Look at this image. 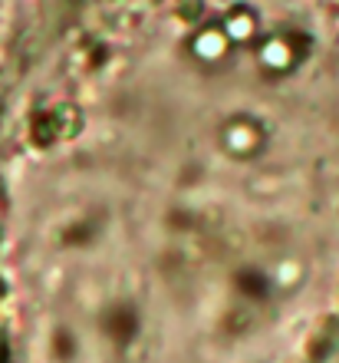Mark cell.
Returning <instances> with one entry per match:
<instances>
[{
    "label": "cell",
    "instance_id": "cell-1",
    "mask_svg": "<svg viewBox=\"0 0 339 363\" xmlns=\"http://www.w3.org/2000/svg\"><path fill=\"white\" fill-rule=\"evenodd\" d=\"M0 363H339V0H79L0 96Z\"/></svg>",
    "mask_w": 339,
    "mask_h": 363
}]
</instances>
